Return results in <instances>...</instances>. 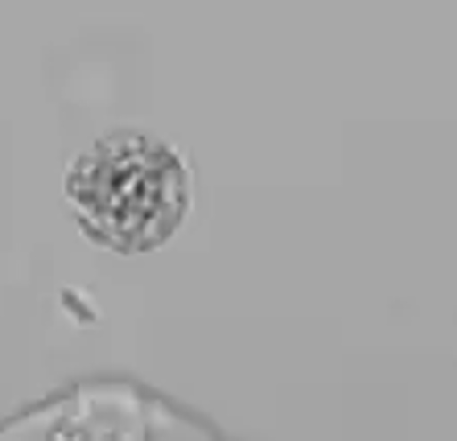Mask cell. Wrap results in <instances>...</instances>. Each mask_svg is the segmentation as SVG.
<instances>
[{"label": "cell", "instance_id": "obj_1", "mask_svg": "<svg viewBox=\"0 0 457 441\" xmlns=\"http://www.w3.org/2000/svg\"><path fill=\"white\" fill-rule=\"evenodd\" d=\"M62 203L96 248L112 256H149L190 223L194 165L173 140L116 129L71 157Z\"/></svg>", "mask_w": 457, "mask_h": 441}]
</instances>
